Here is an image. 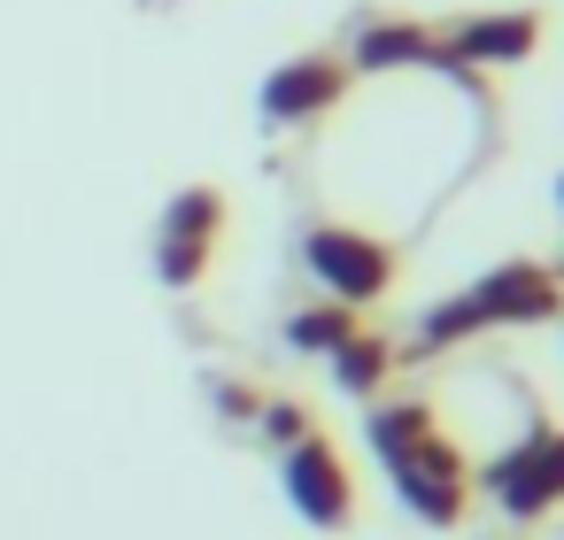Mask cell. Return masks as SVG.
Segmentation results:
<instances>
[{
  "label": "cell",
  "mask_w": 564,
  "mask_h": 540,
  "mask_svg": "<svg viewBox=\"0 0 564 540\" xmlns=\"http://www.w3.org/2000/svg\"><path fill=\"white\" fill-rule=\"evenodd\" d=\"M302 271L317 278V294L325 301H348V309H371V301H387V286L402 278V255L379 240V232H364V224H310L302 232Z\"/></svg>",
  "instance_id": "cell-1"
},
{
  "label": "cell",
  "mask_w": 564,
  "mask_h": 540,
  "mask_svg": "<svg viewBox=\"0 0 564 540\" xmlns=\"http://www.w3.org/2000/svg\"><path fill=\"white\" fill-rule=\"evenodd\" d=\"M225 224H232V209H225L217 186H178V194L163 201V217H155V278H163L171 294H194V286L217 271Z\"/></svg>",
  "instance_id": "cell-2"
},
{
  "label": "cell",
  "mask_w": 564,
  "mask_h": 540,
  "mask_svg": "<svg viewBox=\"0 0 564 540\" xmlns=\"http://www.w3.org/2000/svg\"><path fill=\"white\" fill-rule=\"evenodd\" d=\"M471 486H479L502 517H518V525L549 517V509L564 502V425H533V432L510 440L495 463H479Z\"/></svg>",
  "instance_id": "cell-3"
},
{
  "label": "cell",
  "mask_w": 564,
  "mask_h": 540,
  "mask_svg": "<svg viewBox=\"0 0 564 540\" xmlns=\"http://www.w3.org/2000/svg\"><path fill=\"white\" fill-rule=\"evenodd\" d=\"M279 494L294 502V517L310 525V532H348L356 525V463L340 455V440H325V432H310L302 448H286L279 455Z\"/></svg>",
  "instance_id": "cell-4"
},
{
  "label": "cell",
  "mask_w": 564,
  "mask_h": 540,
  "mask_svg": "<svg viewBox=\"0 0 564 540\" xmlns=\"http://www.w3.org/2000/svg\"><path fill=\"white\" fill-rule=\"evenodd\" d=\"M387 478H394V494H402V509L417 517V525H433V532H448V525H464V509H471V455L448 440V432H433L425 448H410L402 463H387Z\"/></svg>",
  "instance_id": "cell-5"
},
{
  "label": "cell",
  "mask_w": 564,
  "mask_h": 540,
  "mask_svg": "<svg viewBox=\"0 0 564 540\" xmlns=\"http://www.w3.org/2000/svg\"><path fill=\"white\" fill-rule=\"evenodd\" d=\"M348 86H356L348 55H340V47H310V55H294V63H279V70L263 78V93H256V117H263L271 132H294V124H317V117H333V109L348 101Z\"/></svg>",
  "instance_id": "cell-6"
},
{
  "label": "cell",
  "mask_w": 564,
  "mask_h": 540,
  "mask_svg": "<svg viewBox=\"0 0 564 540\" xmlns=\"http://www.w3.org/2000/svg\"><path fill=\"white\" fill-rule=\"evenodd\" d=\"M541 32H549V16H541V9H487V16H464L456 32H441L433 70L471 78V70H510V63H533V55H541Z\"/></svg>",
  "instance_id": "cell-7"
},
{
  "label": "cell",
  "mask_w": 564,
  "mask_h": 540,
  "mask_svg": "<svg viewBox=\"0 0 564 540\" xmlns=\"http://www.w3.org/2000/svg\"><path fill=\"white\" fill-rule=\"evenodd\" d=\"M464 301L479 309L487 332H495V324H549V317H564V286H556V271L533 263V255H510V263L479 271V278L464 286Z\"/></svg>",
  "instance_id": "cell-8"
},
{
  "label": "cell",
  "mask_w": 564,
  "mask_h": 540,
  "mask_svg": "<svg viewBox=\"0 0 564 540\" xmlns=\"http://www.w3.org/2000/svg\"><path fill=\"white\" fill-rule=\"evenodd\" d=\"M433 55H441V32L410 24V16H379V24H364L348 40V70L356 78L364 70H433Z\"/></svg>",
  "instance_id": "cell-9"
},
{
  "label": "cell",
  "mask_w": 564,
  "mask_h": 540,
  "mask_svg": "<svg viewBox=\"0 0 564 540\" xmlns=\"http://www.w3.org/2000/svg\"><path fill=\"white\" fill-rule=\"evenodd\" d=\"M394 371H402V348L379 340V332H356L348 348H333V386H340L348 401H379Z\"/></svg>",
  "instance_id": "cell-10"
},
{
  "label": "cell",
  "mask_w": 564,
  "mask_h": 540,
  "mask_svg": "<svg viewBox=\"0 0 564 540\" xmlns=\"http://www.w3.org/2000/svg\"><path fill=\"white\" fill-rule=\"evenodd\" d=\"M433 432H441L433 401H371V417H364V440H371L379 463H402V455L425 448Z\"/></svg>",
  "instance_id": "cell-11"
},
{
  "label": "cell",
  "mask_w": 564,
  "mask_h": 540,
  "mask_svg": "<svg viewBox=\"0 0 564 540\" xmlns=\"http://www.w3.org/2000/svg\"><path fill=\"white\" fill-rule=\"evenodd\" d=\"M356 332H364V309H348V301H310L286 317V348H302V355H333Z\"/></svg>",
  "instance_id": "cell-12"
},
{
  "label": "cell",
  "mask_w": 564,
  "mask_h": 540,
  "mask_svg": "<svg viewBox=\"0 0 564 540\" xmlns=\"http://www.w3.org/2000/svg\"><path fill=\"white\" fill-rule=\"evenodd\" d=\"M256 432H263V448L286 455V448H302V440L317 432V417H310V401L286 394V401H263V409H256Z\"/></svg>",
  "instance_id": "cell-13"
},
{
  "label": "cell",
  "mask_w": 564,
  "mask_h": 540,
  "mask_svg": "<svg viewBox=\"0 0 564 540\" xmlns=\"http://www.w3.org/2000/svg\"><path fill=\"white\" fill-rule=\"evenodd\" d=\"M487 324H479V309L464 301V294H448V301H433L425 309V348H464V340H479Z\"/></svg>",
  "instance_id": "cell-14"
},
{
  "label": "cell",
  "mask_w": 564,
  "mask_h": 540,
  "mask_svg": "<svg viewBox=\"0 0 564 540\" xmlns=\"http://www.w3.org/2000/svg\"><path fill=\"white\" fill-rule=\"evenodd\" d=\"M209 401H217L225 417H256V409H263V394H256L248 378H209Z\"/></svg>",
  "instance_id": "cell-15"
},
{
  "label": "cell",
  "mask_w": 564,
  "mask_h": 540,
  "mask_svg": "<svg viewBox=\"0 0 564 540\" xmlns=\"http://www.w3.org/2000/svg\"><path fill=\"white\" fill-rule=\"evenodd\" d=\"M549 271H556V286H564V263H549Z\"/></svg>",
  "instance_id": "cell-16"
},
{
  "label": "cell",
  "mask_w": 564,
  "mask_h": 540,
  "mask_svg": "<svg viewBox=\"0 0 564 540\" xmlns=\"http://www.w3.org/2000/svg\"><path fill=\"white\" fill-rule=\"evenodd\" d=\"M556 209H564V178H556Z\"/></svg>",
  "instance_id": "cell-17"
}]
</instances>
